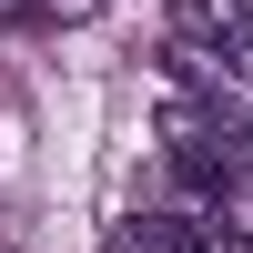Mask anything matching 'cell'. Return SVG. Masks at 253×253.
<instances>
[{"instance_id": "6da1fadb", "label": "cell", "mask_w": 253, "mask_h": 253, "mask_svg": "<svg viewBox=\"0 0 253 253\" xmlns=\"http://www.w3.org/2000/svg\"><path fill=\"white\" fill-rule=\"evenodd\" d=\"M243 20H253V0H172V41L182 51H223Z\"/></svg>"}, {"instance_id": "3957f363", "label": "cell", "mask_w": 253, "mask_h": 253, "mask_svg": "<svg viewBox=\"0 0 253 253\" xmlns=\"http://www.w3.org/2000/svg\"><path fill=\"white\" fill-rule=\"evenodd\" d=\"M41 10H51V20H91L101 0H41Z\"/></svg>"}, {"instance_id": "7a4b0ae2", "label": "cell", "mask_w": 253, "mask_h": 253, "mask_svg": "<svg viewBox=\"0 0 253 253\" xmlns=\"http://www.w3.org/2000/svg\"><path fill=\"white\" fill-rule=\"evenodd\" d=\"M223 81H243V91H253V20H243L233 41H223Z\"/></svg>"}]
</instances>
